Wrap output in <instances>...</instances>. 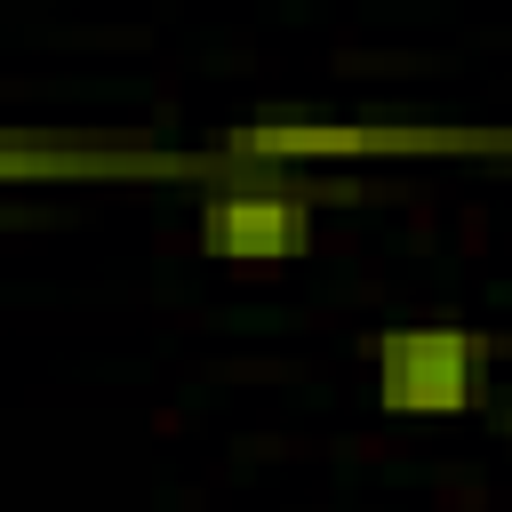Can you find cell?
<instances>
[{
    "mask_svg": "<svg viewBox=\"0 0 512 512\" xmlns=\"http://www.w3.org/2000/svg\"><path fill=\"white\" fill-rule=\"evenodd\" d=\"M368 368H376V400L384 408H400V416H456L488 384V344L472 328H456V320H432V328L376 336Z\"/></svg>",
    "mask_w": 512,
    "mask_h": 512,
    "instance_id": "cell-1",
    "label": "cell"
},
{
    "mask_svg": "<svg viewBox=\"0 0 512 512\" xmlns=\"http://www.w3.org/2000/svg\"><path fill=\"white\" fill-rule=\"evenodd\" d=\"M320 208L296 184H216L200 200V240L224 264H288L312 248Z\"/></svg>",
    "mask_w": 512,
    "mask_h": 512,
    "instance_id": "cell-2",
    "label": "cell"
},
{
    "mask_svg": "<svg viewBox=\"0 0 512 512\" xmlns=\"http://www.w3.org/2000/svg\"><path fill=\"white\" fill-rule=\"evenodd\" d=\"M504 136H472V128H368V120H248L224 136V152L240 160H320V152H496Z\"/></svg>",
    "mask_w": 512,
    "mask_h": 512,
    "instance_id": "cell-3",
    "label": "cell"
}]
</instances>
